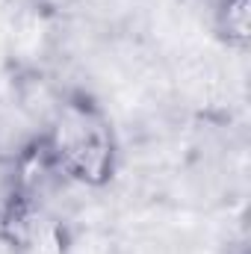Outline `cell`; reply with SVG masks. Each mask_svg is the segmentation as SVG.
<instances>
[{
    "instance_id": "6da1fadb",
    "label": "cell",
    "mask_w": 251,
    "mask_h": 254,
    "mask_svg": "<svg viewBox=\"0 0 251 254\" xmlns=\"http://www.w3.org/2000/svg\"><path fill=\"white\" fill-rule=\"evenodd\" d=\"M36 148L51 172L86 190H104L119 172L116 125L104 104L83 89L60 98Z\"/></svg>"
},
{
    "instance_id": "7a4b0ae2",
    "label": "cell",
    "mask_w": 251,
    "mask_h": 254,
    "mask_svg": "<svg viewBox=\"0 0 251 254\" xmlns=\"http://www.w3.org/2000/svg\"><path fill=\"white\" fill-rule=\"evenodd\" d=\"M0 243L9 254H71L68 225L36 195H24L0 219Z\"/></svg>"
},
{
    "instance_id": "3957f363",
    "label": "cell",
    "mask_w": 251,
    "mask_h": 254,
    "mask_svg": "<svg viewBox=\"0 0 251 254\" xmlns=\"http://www.w3.org/2000/svg\"><path fill=\"white\" fill-rule=\"evenodd\" d=\"M213 33L231 51H249L251 45V0H216Z\"/></svg>"
},
{
    "instance_id": "277c9868",
    "label": "cell",
    "mask_w": 251,
    "mask_h": 254,
    "mask_svg": "<svg viewBox=\"0 0 251 254\" xmlns=\"http://www.w3.org/2000/svg\"><path fill=\"white\" fill-rule=\"evenodd\" d=\"M24 195H33V187H30V151H24V154H0V219Z\"/></svg>"
},
{
    "instance_id": "5b68a950",
    "label": "cell",
    "mask_w": 251,
    "mask_h": 254,
    "mask_svg": "<svg viewBox=\"0 0 251 254\" xmlns=\"http://www.w3.org/2000/svg\"><path fill=\"white\" fill-rule=\"evenodd\" d=\"M240 254H246V252H240Z\"/></svg>"
}]
</instances>
